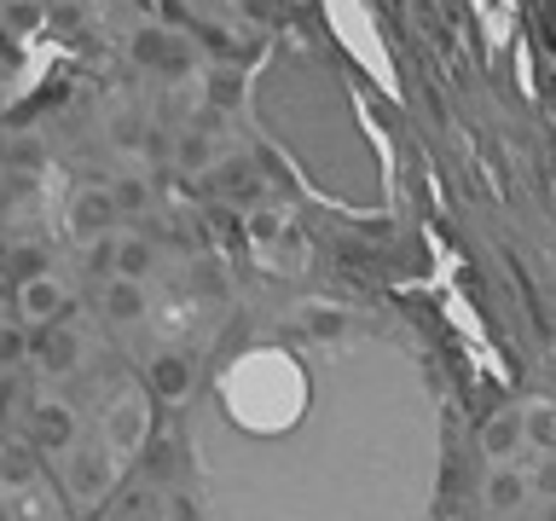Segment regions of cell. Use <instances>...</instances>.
Masks as SVG:
<instances>
[{
    "mask_svg": "<svg viewBox=\"0 0 556 521\" xmlns=\"http://www.w3.org/2000/svg\"><path fill=\"white\" fill-rule=\"evenodd\" d=\"M64 486L76 504H99L116 486V452L111 446H70L64 452Z\"/></svg>",
    "mask_w": 556,
    "mask_h": 521,
    "instance_id": "6da1fadb",
    "label": "cell"
},
{
    "mask_svg": "<svg viewBox=\"0 0 556 521\" xmlns=\"http://www.w3.org/2000/svg\"><path fill=\"white\" fill-rule=\"evenodd\" d=\"M81 441V417H76V406L70 399H59V394H35V406H29V446L35 452H64Z\"/></svg>",
    "mask_w": 556,
    "mask_h": 521,
    "instance_id": "7a4b0ae2",
    "label": "cell"
},
{
    "mask_svg": "<svg viewBox=\"0 0 556 521\" xmlns=\"http://www.w3.org/2000/svg\"><path fill=\"white\" fill-rule=\"evenodd\" d=\"M146 382H151V394L156 399H191V389H198V354L191 347H163V354H151L146 365Z\"/></svg>",
    "mask_w": 556,
    "mask_h": 521,
    "instance_id": "3957f363",
    "label": "cell"
},
{
    "mask_svg": "<svg viewBox=\"0 0 556 521\" xmlns=\"http://www.w3.org/2000/svg\"><path fill=\"white\" fill-rule=\"evenodd\" d=\"M29 359L41 377H70L81 365V336L70 325H41V336L29 342Z\"/></svg>",
    "mask_w": 556,
    "mask_h": 521,
    "instance_id": "277c9868",
    "label": "cell"
},
{
    "mask_svg": "<svg viewBox=\"0 0 556 521\" xmlns=\"http://www.w3.org/2000/svg\"><path fill=\"white\" fill-rule=\"evenodd\" d=\"M146 429H151V417H146V399L139 394H122L111 399V411H104V446L116 452H139V441H146Z\"/></svg>",
    "mask_w": 556,
    "mask_h": 521,
    "instance_id": "5b68a950",
    "label": "cell"
},
{
    "mask_svg": "<svg viewBox=\"0 0 556 521\" xmlns=\"http://www.w3.org/2000/svg\"><path fill=\"white\" fill-rule=\"evenodd\" d=\"M17 307H24L29 325H59V313L70 307V290L52 272H35V278H24V290H17Z\"/></svg>",
    "mask_w": 556,
    "mask_h": 521,
    "instance_id": "8992f818",
    "label": "cell"
},
{
    "mask_svg": "<svg viewBox=\"0 0 556 521\" xmlns=\"http://www.w3.org/2000/svg\"><path fill=\"white\" fill-rule=\"evenodd\" d=\"M134 59L151 64V69H168V76H180V69H191V47L180 41V35H168V29H139L134 35Z\"/></svg>",
    "mask_w": 556,
    "mask_h": 521,
    "instance_id": "52a82bcc",
    "label": "cell"
},
{
    "mask_svg": "<svg viewBox=\"0 0 556 521\" xmlns=\"http://www.w3.org/2000/svg\"><path fill=\"white\" fill-rule=\"evenodd\" d=\"M481 498H486V510H493V516H516L521 504H528V475H521V469H510V463H493V475H486Z\"/></svg>",
    "mask_w": 556,
    "mask_h": 521,
    "instance_id": "ba28073f",
    "label": "cell"
},
{
    "mask_svg": "<svg viewBox=\"0 0 556 521\" xmlns=\"http://www.w3.org/2000/svg\"><path fill=\"white\" fill-rule=\"evenodd\" d=\"M41 481V458H35L29 441H0V493H17V486Z\"/></svg>",
    "mask_w": 556,
    "mask_h": 521,
    "instance_id": "9c48e42d",
    "label": "cell"
},
{
    "mask_svg": "<svg viewBox=\"0 0 556 521\" xmlns=\"http://www.w3.org/2000/svg\"><path fill=\"white\" fill-rule=\"evenodd\" d=\"M481 452L493 463H510L516 452H521V411H493L481 423Z\"/></svg>",
    "mask_w": 556,
    "mask_h": 521,
    "instance_id": "30bf717a",
    "label": "cell"
},
{
    "mask_svg": "<svg viewBox=\"0 0 556 521\" xmlns=\"http://www.w3.org/2000/svg\"><path fill=\"white\" fill-rule=\"evenodd\" d=\"M99 307H104V319H116V325H139L146 319V284H134V278H111L99 295Z\"/></svg>",
    "mask_w": 556,
    "mask_h": 521,
    "instance_id": "8fae6325",
    "label": "cell"
},
{
    "mask_svg": "<svg viewBox=\"0 0 556 521\" xmlns=\"http://www.w3.org/2000/svg\"><path fill=\"white\" fill-rule=\"evenodd\" d=\"M156 267V250L146 238H111V278H134V284H146Z\"/></svg>",
    "mask_w": 556,
    "mask_h": 521,
    "instance_id": "7c38bea8",
    "label": "cell"
},
{
    "mask_svg": "<svg viewBox=\"0 0 556 521\" xmlns=\"http://www.w3.org/2000/svg\"><path fill=\"white\" fill-rule=\"evenodd\" d=\"M70 226H76V238H104L116 226V208H111V198L104 191H87V198H76V208H70Z\"/></svg>",
    "mask_w": 556,
    "mask_h": 521,
    "instance_id": "4fadbf2b",
    "label": "cell"
},
{
    "mask_svg": "<svg viewBox=\"0 0 556 521\" xmlns=\"http://www.w3.org/2000/svg\"><path fill=\"white\" fill-rule=\"evenodd\" d=\"M521 446H533V452H556V406L551 399H528L521 406Z\"/></svg>",
    "mask_w": 556,
    "mask_h": 521,
    "instance_id": "5bb4252c",
    "label": "cell"
},
{
    "mask_svg": "<svg viewBox=\"0 0 556 521\" xmlns=\"http://www.w3.org/2000/svg\"><path fill=\"white\" fill-rule=\"evenodd\" d=\"M104 198H111L116 215H146V208H151V186L139 180V174H122V180L104 191Z\"/></svg>",
    "mask_w": 556,
    "mask_h": 521,
    "instance_id": "9a60e30c",
    "label": "cell"
},
{
    "mask_svg": "<svg viewBox=\"0 0 556 521\" xmlns=\"http://www.w3.org/2000/svg\"><path fill=\"white\" fill-rule=\"evenodd\" d=\"M215 186L226 191V198H255V186H261V180H255V168L243 163V156H232V163H220V168H215Z\"/></svg>",
    "mask_w": 556,
    "mask_h": 521,
    "instance_id": "2e32d148",
    "label": "cell"
},
{
    "mask_svg": "<svg viewBox=\"0 0 556 521\" xmlns=\"http://www.w3.org/2000/svg\"><path fill=\"white\" fill-rule=\"evenodd\" d=\"M111 139L122 151H151V122H139V116H122L116 128H111Z\"/></svg>",
    "mask_w": 556,
    "mask_h": 521,
    "instance_id": "e0dca14e",
    "label": "cell"
},
{
    "mask_svg": "<svg viewBox=\"0 0 556 521\" xmlns=\"http://www.w3.org/2000/svg\"><path fill=\"white\" fill-rule=\"evenodd\" d=\"M348 330V313L325 307V313H307V336H342Z\"/></svg>",
    "mask_w": 556,
    "mask_h": 521,
    "instance_id": "ac0fdd59",
    "label": "cell"
},
{
    "mask_svg": "<svg viewBox=\"0 0 556 521\" xmlns=\"http://www.w3.org/2000/svg\"><path fill=\"white\" fill-rule=\"evenodd\" d=\"M29 354V336H24V330H0V365H17V359H24Z\"/></svg>",
    "mask_w": 556,
    "mask_h": 521,
    "instance_id": "d6986e66",
    "label": "cell"
},
{
    "mask_svg": "<svg viewBox=\"0 0 556 521\" xmlns=\"http://www.w3.org/2000/svg\"><path fill=\"white\" fill-rule=\"evenodd\" d=\"M208 99H215V104H232V99H238V81H232V76H215V81H208Z\"/></svg>",
    "mask_w": 556,
    "mask_h": 521,
    "instance_id": "ffe728a7",
    "label": "cell"
},
{
    "mask_svg": "<svg viewBox=\"0 0 556 521\" xmlns=\"http://www.w3.org/2000/svg\"><path fill=\"white\" fill-rule=\"evenodd\" d=\"M35 17H41V12H35V7H12V24H17V29H29Z\"/></svg>",
    "mask_w": 556,
    "mask_h": 521,
    "instance_id": "44dd1931",
    "label": "cell"
},
{
    "mask_svg": "<svg viewBox=\"0 0 556 521\" xmlns=\"http://www.w3.org/2000/svg\"><path fill=\"white\" fill-rule=\"evenodd\" d=\"M539 521H556V498L545 504V510H539Z\"/></svg>",
    "mask_w": 556,
    "mask_h": 521,
    "instance_id": "7402d4cb",
    "label": "cell"
},
{
    "mask_svg": "<svg viewBox=\"0 0 556 521\" xmlns=\"http://www.w3.org/2000/svg\"><path fill=\"white\" fill-rule=\"evenodd\" d=\"M243 7H250V12H267V0H243Z\"/></svg>",
    "mask_w": 556,
    "mask_h": 521,
    "instance_id": "603a6c76",
    "label": "cell"
}]
</instances>
